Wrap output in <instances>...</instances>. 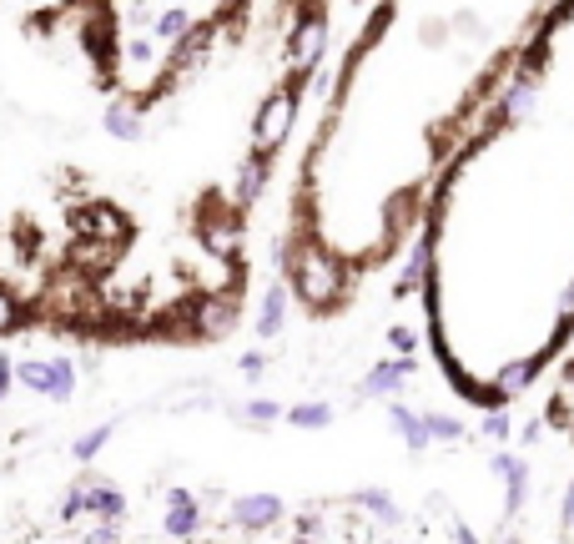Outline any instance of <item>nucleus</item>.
<instances>
[{
    "mask_svg": "<svg viewBox=\"0 0 574 544\" xmlns=\"http://www.w3.org/2000/svg\"><path fill=\"white\" fill-rule=\"evenodd\" d=\"M327 31L333 0H212L131 76L116 0H0V343H222Z\"/></svg>",
    "mask_w": 574,
    "mask_h": 544,
    "instance_id": "nucleus-1",
    "label": "nucleus"
},
{
    "mask_svg": "<svg viewBox=\"0 0 574 544\" xmlns=\"http://www.w3.org/2000/svg\"><path fill=\"white\" fill-rule=\"evenodd\" d=\"M559 0H373L303 136L277 267L313 323L418 242L438 172L504 91Z\"/></svg>",
    "mask_w": 574,
    "mask_h": 544,
    "instance_id": "nucleus-2",
    "label": "nucleus"
},
{
    "mask_svg": "<svg viewBox=\"0 0 574 544\" xmlns=\"http://www.w3.org/2000/svg\"><path fill=\"white\" fill-rule=\"evenodd\" d=\"M423 333L448 393L504 408L574 343V0L438 172L418 222Z\"/></svg>",
    "mask_w": 574,
    "mask_h": 544,
    "instance_id": "nucleus-3",
    "label": "nucleus"
}]
</instances>
